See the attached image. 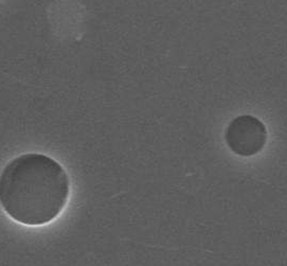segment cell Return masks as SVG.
I'll list each match as a JSON object with an SVG mask.
<instances>
[{"instance_id":"7a4b0ae2","label":"cell","mask_w":287,"mask_h":266,"mask_svg":"<svg viewBox=\"0 0 287 266\" xmlns=\"http://www.w3.org/2000/svg\"><path fill=\"white\" fill-rule=\"evenodd\" d=\"M225 138L233 153L249 157L263 150L267 141V130L263 122L257 118L244 115L230 122Z\"/></svg>"},{"instance_id":"6da1fadb","label":"cell","mask_w":287,"mask_h":266,"mask_svg":"<svg viewBox=\"0 0 287 266\" xmlns=\"http://www.w3.org/2000/svg\"><path fill=\"white\" fill-rule=\"evenodd\" d=\"M70 181L53 158L28 153L11 160L0 174V206L15 222L41 226L65 209Z\"/></svg>"}]
</instances>
